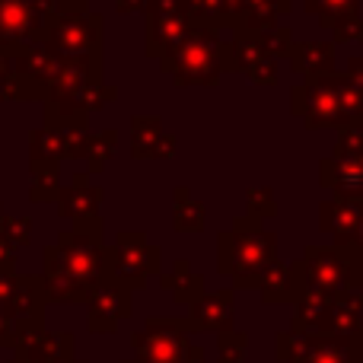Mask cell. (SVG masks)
<instances>
[{
	"instance_id": "6da1fadb",
	"label": "cell",
	"mask_w": 363,
	"mask_h": 363,
	"mask_svg": "<svg viewBox=\"0 0 363 363\" xmlns=\"http://www.w3.org/2000/svg\"><path fill=\"white\" fill-rule=\"evenodd\" d=\"M102 217L57 233L42 252V281L48 303H86L106 277H112V245H102Z\"/></svg>"
},
{
	"instance_id": "7a4b0ae2",
	"label": "cell",
	"mask_w": 363,
	"mask_h": 363,
	"mask_svg": "<svg viewBox=\"0 0 363 363\" xmlns=\"http://www.w3.org/2000/svg\"><path fill=\"white\" fill-rule=\"evenodd\" d=\"M118 99V86L106 83L102 57H74L64 61L57 80L45 96V125L64 121H86L89 115L102 112L108 102Z\"/></svg>"
},
{
	"instance_id": "3957f363",
	"label": "cell",
	"mask_w": 363,
	"mask_h": 363,
	"mask_svg": "<svg viewBox=\"0 0 363 363\" xmlns=\"http://www.w3.org/2000/svg\"><path fill=\"white\" fill-rule=\"evenodd\" d=\"M277 258V233L264 230L258 220L236 217L230 230L217 233V271L233 277L236 287H258L262 274Z\"/></svg>"
},
{
	"instance_id": "277c9868",
	"label": "cell",
	"mask_w": 363,
	"mask_h": 363,
	"mask_svg": "<svg viewBox=\"0 0 363 363\" xmlns=\"http://www.w3.org/2000/svg\"><path fill=\"white\" fill-rule=\"evenodd\" d=\"M160 67L176 80V86H217L223 77V29L198 19L176 48L160 57Z\"/></svg>"
},
{
	"instance_id": "5b68a950",
	"label": "cell",
	"mask_w": 363,
	"mask_h": 363,
	"mask_svg": "<svg viewBox=\"0 0 363 363\" xmlns=\"http://www.w3.org/2000/svg\"><path fill=\"white\" fill-rule=\"evenodd\" d=\"M303 290L325 300L357 294L363 284V252L357 245H309L300 258Z\"/></svg>"
},
{
	"instance_id": "8992f818",
	"label": "cell",
	"mask_w": 363,
	"mask_h": 363,
	"mask_svg": "<svg viewBox=\"0 0 363 363\" xmlns=\"http://www.w3.org/2000/svg\"><path fill=\"white\" fill-rule=\"evenodd\" d=\"M106 19L89 10V0H61L57 13L45 29V45L64 61L74 57H102Z\"/></svg>"
},
{
	"instance_id": "52a82bcc",
	"label": "cell",
	"mask_w": 363,
	"mask_h": 363,
	"mask_svg": "<svg viewBox=\"0 0 363 363\" xmlns=\"http://www.w3.org/2000/svg\"><path fill=\"white\" fill-rule=\"evenodd\" d=\"M281 363H363V341H345L335 335H300L294 328L274 338Z\"/></svg>"
},
{
	"instance_id": "ba28073f",
	"label": "cell",
	"mask_w": 363,
	"mask_h": 363,
	"mask_svg": "<svg viewBox=\"0 0 363 363\" xmlns=\"http://www.w3.org/2000/svg\"><path fill=\"white\" fill-rule=\"evenodd\" d=\"M6 48H10V64H13V77H16L19 99H45L51 83L61 74L64 57L55 55L45 42L6 45Z\"/></svg>"
},
{
	"instance_id": "9c48e42d",
	"label": "cell",
	"mask_w": 363,
	"mask_h": 363,
	"mask_svg": "<svg viewBox=\"0 0 363 363\" xmlns=\"http://www.w3.org/2000/svg\"><path fill=\"white\" fill-rule=\"evenodd\" d=\"M153 274H163L160 249L147 242L144 230H121L112 242V277L125 287L140 290Z\"/></svg>"
},
{
	"instance_id": "30bf717a",
	"label": "cell",
	"mask_w": 363,
	"mask_h": 363,
	"mask_svg": "<svg viewBox=\"0 0 363 363\" xmlns=\"http://www.w3.org/2000/svg\"><path fill=\"white\" fill-rule=\"evenodd\" d=\"M290 112L306 121V128H338L345 131V108H341V86L338 74L306 80L290 93Z\"/></svg>"
},
{
	"instance_id": "8fae6325",
	"label": "cell",
	"mask_w": 363,
	"mask_h": 363,
	"mask_svg": "<svg viewBox=\"0 0 363 363\" xmlns=\"http://www.w3.org/2000/svg\"><path fill=\"white\" fill-rule=\"evenodd\" d=\"M147 16V57H166L198 26L188 0H153Z\"/></svg>"
},
{
	"instance_id": "7c38bea8",
	"label": "cell",
	"mask_w": 363,
	"mask_h": 363,
	"mask_svg": "<svg viewBox=\"0 0 363 363\" xmlns=\"http://www.w3.org/2000/svg\"><path fill=\"white\" fill-rule=\"evenodd\" d=\"M188 332V319H147V325L131 338L138 363H185L191 351Z\"/></svg>"
},
{
	"instance_id": "4fadbf2b",
	"label": "cell",
	"mask_w": 363,
	"mask_h": 363,
	"mask_svg": "<svg viewBox=\"0 0 363 363\" xmlns=\"http://www.w3.org/2000/svg\"><path fill=\"white\" fill-rule=\"evenodd\" d=\"M57 4L61 0H0V42H45V29L57 13Z\"/></svg>"
},
{
	"instance_id": "5bb4252c",
	"label": "cell",
	"mask_w": 363,
	"mask_h": 363,
	"mask_svg": "<svg viewBox=\"0 0 363 363\" xmlns=\"http://www.w3.org/2000/svg\"><path fill=\"white\" fill-rule=\"evenodd\" d=\"M131 287H125L115 277H106L99 287L89 294L86 300V322L89 332L96 335H112L125 319H131Z\"/></svg>"
},
{
	"instance_id": "9a60e30c",
	"label": "cell",
	"mask_w": 363,
	"mask_h": 363,
	"mask_svg": "<svg viewBox=\"0 0 363 363\" xmlns=\"http://www.w3.org/2000/svg\"><path fill=\"white\" fill-rule=\"evenodd\" d=\"M102 198H106L102 185H93L89 172H77L74 182L64 185L57 194V213L74 223H89L102 217Z\"/></svg>"
},
{
	"instance_id": "2e32d148",
	"label": "cell",
	"mask_w": 363,
	"mask_h": 363,
	"mask_svg": "<svg viewBox=\"0 0 363 363\" xmlns=\"http://www.w3.org/2000/svg\"><path fill=\"white\" fill-rule=\"evenodd\" d=\"M233 290H217L204 294L198 303L188 306V328L191 332H233V315H236V300Z\"/></svg>"
},
{
	"instance_id": "e0dca14e",
	"label": "cell",
	"mask_w": 363,
	"mask_h": 363,
	"mask_svg": "<svg viewBox=\"0 0 363 363\" xmlns=\"http://www.w3.org/2000/svg\"><path fill=\"white\" fill-rule=\"evenodd\" d=\"M176 138L163 131L160 115H131V157L134 160H169Z\"/></svg>"
},
{
	"instance_id": "ac0fdd59",
	"label": "cell",
	"mask_w": 363,
	"mask_h": 363,
	"mask_svg": "<svg viewBox=\"0 0 363 363\" xmlns=\"http://www.w3.org/2000/svg\"><path fill=\"white\" fill-rule=\"evenodd\" d=\"M319 185L328 188L335 198L363 204V160L325 157L319 163Z\"/></svg>"
},
{
	"instance_id": "d6986e66",
	"label": "cell",
	"mask_w": 363,
	"mask_h": 363,
	"mask_svg": "<svg viewBox=\"0 0 363 363\" xmlns=\"http://www.w3.org/2000/svg\"><path fill=\"white\" fill-rule=\"evenodd\" d=\"M360 217H363V204H357V201L328 198L319 204V226L328 236H335V245H354L360 230Z\"/></svg>"
},
{
	"instance_id": "ffe728a7",
	"label": "cell",
	"mask_w": 363,
	"mask_h": 363,
	"mask_svg": "<svg viewBox=\"0 0 363 363\" xmlns=\"http://www.w3.org/2000/svg\"><path fill=\"white\" fill-rule=\"evenodd\" d=\"M258 290H262L264 303H296L300 300V294H303V268H300V262L287 264V262H281V258H274V262L264 268Z\"/></svg>"
},
{
	"instance_id": "44dd1931",
	"label": "cell",
	"mask_w": 363,
	"mask_h": 363,
	"mask_svg": "<svg viewBox=\"0 0 363 363\" xmlns=\"http://www.w3.org/2000/svg\"><path fill=\"white\" fill-rule=\"evenodd\" d=\"M264 57H271V55L264 51L262 38H258L255 32L230 29V38H223V70L249 77Z\"/></svg>"
},
{
	"instance_id": "7402d4cb",
	"label": "cell",
	"mask_w": 363,
	"mask_h": 363,
	"mask_svg": "<svg viewBox=\"0 0 363 363\" xmlns=\"http://www.w3.org/2000/svg\"><path fill=\"white\" fill-rule=\"evenodd\" d=\"M287 61L306 80H322V77L335 74V45L332 42H294Z\"/></svg>"
},
{
	"instance_id": "603a6c76",
	"label": "cell",
	"mask_w": 363,
	"mask_h": 363,
	"mask_svg": "<svg viewBox=\"0 0 363 363\" xmlns=\"http://www.w3.org/2000/svg\"><path fill=\"white\" fill-rule=\"evenodd\" d=\"M328 335L345 341H363V294H347L332 303L328 313Z\"/></svg>"
},
{
	"instance_id": "cb8c5ba5",
	"label": "cell",
	"mask_w": 363,
	"mask_h": 363,
	"mask_svg": "<svg viewBox=\"0 0 363 363\" xmlns=\"http://www.w3.org/2000/svg\"><path fill=\"white\" fill-rule=\"evenodd\" d=\"M332 303L319 294H309L303 290L300 300L294 303V322L290 328L300 335H328V313H332Z\"/></svg>"
},
{
	"instance_id": "d4e9b609",
	"label": "cell",
	"mask_w": 363,
	"mask_h": 363,
	"mask_svg": "<svg viewBox=\"0 0 363 363\" xmlns=\"http://www.w3.org/2000/svg\"><path fill=\"white\" fill-rule=\"evenodd\" d=\"M160 287L169 290L179 303H188V306H191V303H198L201 296H204V277L194 274L188 258H176V262L169 264V271L160 274Z\"/></svg>"
},
{
	"instance_id": "484cf974",
	"label": "cell",
	"mask_w": 363,
	"mask_h": 363,
	"mask_svg": "<svg viewBox=\"0 0 363 363\" xmlns=\"http://www.w3.org/2000/svg\"><path fill=\"white\" fill-rule=\"evenodd\" d=\"M290 13V0H242V13H239V23L233 29H245V32H264L281 26L277 19Z\"/></svg>"
},
{
	"instance_id": "4316f807",
	"label": "cell",
	"mask_w": 363,
	"mask_h": 363,
	"mask_svg": "<svg viewBox=\"0 0 363 363\" xmlns=\"http://www.w3.org/2000/svg\"><path fill=\"white\" fill-rule=\"evenodd\" d=\"M207 220V207L188 191L185 185H179L172 191V226L179 233H201Z\"/></svg>"
},
{
	"instance_id": "83f0119b",
	"label": "cell",
	"mask_w": 363,
	"mask_h": 363,
	"mask_svg": "<svg viewBox=\"0 0 363 363\" xmlns=\"http://www.w3.org/2000/svg\"><path fill=\"white\" fill-rule=\"evenodd\" d=\"M61 163H29V201L32 204H45L61 194Z\"/></svg>"
},
{
	"instance_id": "f1b7e54d",
	"label": "cell",
	"mask_w": 363,
	"mask_h": 363,
	"mask_svg": "<svg viewBox=\"0 0 363 363\" xmlns=\"http://www.w3.org/2000/svg\"><path fill=\"white\" fill-rule=\"evenodd\" d=\"M188 6H191L194 19L217 26V29H233L242 13V0H188Z\"/></svg>"
},
{
	"instance_id": "f546056e",
	"label": "cell",
	"mask_w": 363,
	"mask_h": 363,
	"mask_svg": "<svg viewBox=\"0 0 363 363\" xmlns=\"http://www.w3.org/2000/svg\"><path fill=\"white\" fill-rule=\"evenodd\" d=\"M29 163H64V140L55 125H42L29 134Z\"/></svg>"
},
{
	"instance_id": "4dcf8cb0",
	"label": "cell",
	"mask_w": 363,
	"mask_h": 363,
	"mask_svg": "<svg viewBox=\"0 0 363 363\" xmlns=\"http://www.w3.org/2000/svg\"><path fill=\"white\" fill-rule=\"evenodd\" d=\"M118 153V131L115 128H102V131H89V140H86V157H83V163H86V172L89 176H96V172L106 169V163Z\"/></svg>"
},
{
	"instance_id": "1f68e13d",
	"label": "cell",
	"mask_w": 363,
	"mask_h": 363,
	"mask_svg": "<svg viewBox=\"0 0 363 363\" xmlns=\"http://www.w3.org/2000/svg\"><path fill=\"white\" fill-rule=\"evenodd\" d=\"M306 13L319 19L322 29H335L345 16L360 13V0H306Z\"/></svg>"
},
{
	"instance_id": "d6a6232c",
	"label": "cell",
	"mask_w": 363,
	"mask_h": 363,
	"mask_svg": "<svg viewBox=\"0 0 363 363\" xmlns=\"http://www.w3.org/2000/svg\"><path fill=\"white\" fill-rule=\"evenodd\" d=\"M245 204H249V213H245V217L258 220V223L277 217V201H274V191H271V188H249V191H245Z\"/></svg>"
},
{
	"instance_id": "836d02e7",
	"label": "cell",
	"mask_w": 363,
	"mask_h": 363,
	"mask_svg": "<svg viewBox=\"0 0 363 363\" xmlns=\"http://www.w3.org/2000/svg\"><path fill=\"white\" fill-rule=\"evenodd\" d=\"M217 351H220V363H242L245 351H249V335L236 332V328L217 335Z\"/></svg>"
},
{
	"instance_id": "e575fe53",
	"label": "cell",
	"mask_w": 363,
	"mask_h": 363,
	"mask_svg": "<svg viewBox=\"0 0 363 363\" xmlns=\"http://www.w3.org/2000/svg\"><path fill=\"white\" fill-rule=\"evenodd\" d=\"M258 38H262L264 51H268L271 57H290V48H294V35H290L287 26H274V29H264V32H258Z\"/></svg>"
},
{
	"instance_id": "d590c367",
	"label": "cell",
	"mask_w": 363,
	"mask_h": 363,
	"mask_svg": "<svg viewBox=\"0 0 363 363\" xmlns=\"http://www.w3.org/2000/svg\"><path fill=\"white\" fill-rule=\"evenodd\" d=\"M335 157H341V160H363V125L338 131Z\"/></svg>"
},
{
	"instance_id": "8d00e7d4",
	"label": "cell",
	"mask_w": 363,
	"mask_h": 363,
	"mask_svg": "<svg viewBox=\"0 0 363 363\" xmlns=\"http://www.w3.org/2000/svg\"><path fill=\"white\" fill-rule=\"evenodd\" d=\"M4 239L13 245V249H26L32 239V220L29 217H6L4 223Z\"/></svg>"
},
{
	"instance_id": "74e56055",
	"label": "cell",
	"mask_w": 363,
	"mask_h": 363,
	"mask_svg": "<svg viewBox=\"0 0 363 363\" xmlns=\"http://www.w3.org/2000/svg\"><path fill=\"white\" fill-rule=\"evenodd\" d=\"M332 35H335V42H341V45L360 42V38H363V19H360V13H354V16H345V19H341V23L332 29Z\"/></svg>"
},
{
	"instance_id": "f35d334b",
	"label": "cell",
	"mask_w": 363,
	"mask_h": 363,
	"mask_svg": "<svg viewBox=\"0 0 363 363\" xmlns=\"http://www.w3.org/2000/svg\"><path fill=\"white\" fill-rule=\"evenodd\" d=\"M249 80L258 83V86H274L277 83V57H264V61L249 74Z\"/></svg>"
},
{
	"instance_id": "ab89813d",
	"label": "cell",
	"mask_w": 363,
	"mask_h": 363,
	"mask_svg": "<svg viewBox=\"0 0 363 363\" xmlns=\"http://www.w3.org/2000/svg\"><path fill=\"white\" fill-rule=\"evenodd\" d=\"M153 0H115V10L118 13H147Z\"/></svg>"
},
{
	"instance_id": "60d3db41",
	"label": "cell",
	"mask_w": 363,
	"mask_h": 363,
	"mask_svg": "<svg viewBox=\"0 0 363 363\" xmlns=\"http://www.w3.org/2000/svg\"><path fill=\"white\" fill-rule=\"evenodd\" d=\"M185 363H204V347L191 345V351H188V357H185Z\"/></svg>"
},
{
	"instance_id": "b9f144b4",
	"label": "cell",
	"mask_w": 363,
	"mask_h": 363,
	"mask_svg": "<svg viewBox=\"0 0 363 363\" xmlns=\"http://www.w3.org/2000/svg\"><path fill=\"white\" fill-rule=\"evenodd\" d=\"M354 245L363 252V217H360V230H357V239H354Z\"/></svg>"
},
{
	"instance_id": "7bdbcfd3",
	"label": "cell",
	"mask_w": 363,
	"mask_h": 363,
	"mask_svg": "<svg viewBox=\"0 0 363 363\" xmlns=\"http://www.w3.org/2000/svg\"><path fill=\"white\" fill-rule=\"evenodd\" d=\"M4 223H6V213H4V204H0V239H4Z\"/></svg>"
},
{
	"instance_id": "ee69618b",
	"label": "cell",
	"mask_w": 363,
	"mask_h": 363,
	"mask_svg": "<svg viewBox=\"0 0 363 363\" xmlns=\"http://www.w3.org/2000/svg\"><path fill=\"white\" fill-rule=\"evenodd\" d=\"M51 363H80V360H74V357H64V360H51Z\"/></svg>"
},
{
	"instance_id": "f6af8a7d",
	"label": "cell",
	"mask_w": 363,
	"mask_h": 363,
	"mask_svg": "<svg viewBox=\"0 0 363 363\" xmlns=\"http://www.w3.org/2000/svg\"><path fill=\"white\" fill-rule=\"evenodd\" d=\"M10 363H32V360H26V357H19V354H16V357H13Z\"/></svg>"
},
{
	"instance_id": "bcb514c9",
	"label": "cell",
	"mask_w": 363,
	"mask_h": 363,
	"mask_svg": "<svg viewBox=\"0 0 363 363\" xmlns=\"http://www.w3.org/2000/svg\"><path fill=\"white\" fill-rule=\"evenodd\" d=\"M121 363H125V360H121ZM128 363H138V360H128Z\"/></svg>"
}]
</instances>
